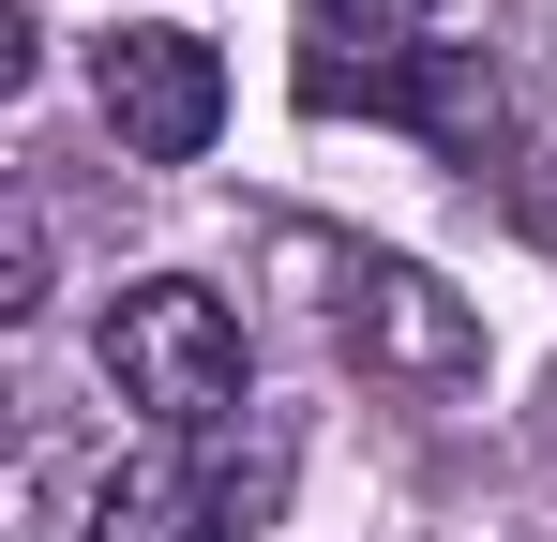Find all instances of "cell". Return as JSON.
<instances>
[{"label":"cell","mask_w":557,"mask_h":542,"mask_svg":"<svg viewBox=\"0 0 557 542\" xmlns=\"http://www.w3.org/2000/svg\"><path fill=\"white\" fill-rule=\"evenodd\" d=\"M106 377L166 438H226V407H242V317L211 286H182V271H151V286L106 301Z\"/></svg>","instance_id":"obj_1"},{"label":"cell","mask_w":557,"mask_h":542,"mask_svg":"<svg viewBox=\"0 0 557 542\" xmlns=\"http://www.w3.org/2000/svg\"><path fill=\"white\" fill-rule=\"evenodd\" d=\"M332 347L392 377V392H467L482 377V317L407 257H332Z\"/></svg>","instance_id":"obj_2"},{"label":"cell","mask_w":557,"mask_h":542,"mask_svg":"<svg viewBox=\"0 0 557 542\" xmlns=\"http://www.w3.org/2000/svg\"><path fill=\"white\" fill-rule=\"evenodd\" d=\"M91 90H106V121H121V151H151V167H196L211 121H226V61L196 30H106Z\"/></svg>","instance_id":"obj_3"},{"label":"cell","mask_w":557,"mask_h":542,"mask_svg":"<svg viewBox=\"0 0 557 542\" xmlns=\"http://www.w3.org/2000/svg\"><path fill=\"white\" fill-rule=\"evenodd\" d=\"M242 513H257V467H226V438L121 452L91 482V542H226Z\"/></svg>","instance_id":"obj_4"},{"label":"cell","mask_w":557,"mask_h":542,"mask_svg":"<svg viewBox=\"0 0 557 542\" xmlns=\"http://www.w3.org/2000/svg\"><path fill=\"white\" fill-rule=\"evenodd\" d=\"M301 106L317 121H422L437 151H482L497 136V76H482V46H422V61H392V76H332V61H301Z\"/></svg>","instance_id":"obj_5"},{"label":"cell","mask_w":557,"mask_h":542,"mask_svg":"<svg viewBox=\"0 0 557 542\" xmlns=\"http://www.w3.org/2000/svg\"><path fill=\"white\" fill-rule=\"evenodd\" d=\"M301 61H332V76H392V61H422V0H301Z\"/></svg>","instance_id":"obj_6"},{"label":"cell","mask_w":557,"mask_h":542,"mask_svg":"<svg viewBox=\"0 0 557 542\" xmlns=\"http://www.w3.org/2000/svg\"><path fill=\"white\" fill-rule=\"evenodd\" d=\"M46 301V242H30V211H15V242H0V317H30Z\"/></svg>","instance_id":"obj_7"}]
</instances>
